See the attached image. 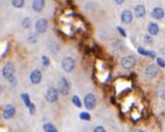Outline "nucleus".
<instances>
[{"label":"nucleus","mask_w":165,"mask_h":132,"mask_svg":"<svg viewBox=\"0 0 165 132\" xmlns=\"http://www.w3.org/2000/svg\"><path fill=\"white\" fill-rule=\"evenodd\" d=\"M58 93H59V91H57L55 87H49L46 92L47 101H48V102H51V103L56 102L58 99Z\"/></svg>","instance_id":"1"},{"label":"nucleus","mask_w":165,"mask_h":132,"mask_svg":"<svg viewBox=\"0 0 165 132\" xmlns=\"http://www.w3.org/2000/svg\"><path fill=\"white\" fill-rule=\"evenodd\" d=\"M136 64V59L134 56H125L122 58V60H121V65H122V67L124 69H131L133 68L134 66H135Z\"/></svg>","instance_id":"2"},{"label":"nucleus","mask_w":165,"mask_h":132,"mask_svg":"<svg viewBox=\"0 0 165 132\" xmlns=\"http://www.w3.org/2000/svg\"><path fill=\"white\" fill-rule=\"evenodd\" d=\"M61 66H62V69H63L66 72L70 73V72H72V71L74 70V68H75V62H74V59L72 58V57H66V58H63V60H62Z\"/></svg>","instance_id":"3"},{"label":"nucleus","mask_w":165,"mask_h":132,"mask_svg":"<svg viewBox=\"0 0 165 132\" xmlns=\"http://www.w3.org/2000/svg\"><path fill=\"white\" fill-rule=\"evenodd\" d=\"M58 91L62 95H68L70 93V83L66 78H61L58 83Z\"/></svg>","instance_id":"4"},{"label":"nucleus","mask_w":165,"mask_h":132,"mask_svg":"<svg viewBox=\"0 0 165 132\" xmlns=\"http://www.w3.org/2000/svg\"><path fill=\"white\" fill-rule=\"evenodd\" d=\"M15 73V66L12 64V62H7V64L4 65L2 69V75L4 78L8 79L11 76H13Z\"/></svg>","instance_id":"5"},{"label":"nucleus","mask_w":165,"mask_h":132,"mask_svg":"<svg viewBox=\"0 0 165 132\" xmlns=\"http://www.w3.org/2000/svg\"><path fill=\"white\" fill-rule=\"evenodd\" d=\"M97 99L92 94H88V95L85 96L84 98V105L87 109H92L94 106H96Z\"/></svg>","instance_id":"6"},{"label":"nucleus","mask_w":165,"mask_h":132,"mask_svg":"<svg viewBox=\"0 0 165 132\" xmlns=\"http://www.w3.org/2000/svg\"><path fill=\"white\" fill-rule=\"evenodd\" d=\"M35 30L39 33H44L47 30V21L45 19H39L35 23Z\"/></svg>","instance_id":"7"},{"label":"nucleus","mask_w":165,"mask_h":132,"mask_svg":"<svg viewBox=\"0 0 165 132\" xmlns=\"http://www.w3.org/2000/svg\"><path fill=\"white\" fill-rule=\"evenodd\" d=\"M42 80V72L39 70H35L32 71L31 74H30V81L33 83V84H37L39 83Z\"/></svg>","instance_id":"8"},{"label":"nucleus","mask_w":165,"mask_h":132,"mask_svg":"<svg viewBox=\"0 0 165 132\" xmlns=\"http://www.w3.org/2000/svg\"><path fill=\"white\" fill-rule=\"evenodd\" d=\"M15 112H16V108L13 105L8 104L5 106L4 110H3V118L4 119H11L14 116Z\"/></svg>","instance_id":"9"},{"label":"nucleus","mask_w":165,"mask_h":132,"mask_svg":"<svg viewBox=\"0 0 165 132\" xmlns=\"http://www.w3.org/2000/svg\"><path fill=\"white\" fill-rule=\"evenodd\" d=\"M145 74H147V77L154 78L156 77L157 74H158V69L155 65H149L145 69Z\"/></svg>","instance_id":"10"},{"label":"nucleus","mask_w":165,"mask_h":132,"mask_svg":"<svg viewBox=\"0 0 165 132\" xmlns=\"http://www.w3.org/2000/svg\"><path fill=\"white\" fill-rule=\"evenodd\" d=\"M44 6H45V0H33L32 2V9L37 13L43 11Z\"/></svg>","instance_id":"11"},{"label":"nucleus","mask_w":165,"mask_h":132,"mask_svg":"<svg viewBox=\"0 0 165 132\" xmlns=\"http://www.w3.org/2000/svg\"><path fill=\"white\" fill-rule=\"evenodd\" d=\"M132 19H133V14H132L130 11L126 9V11H123V14H122V21L123 22L126 23V24H129V23H131Z\"/></svg>","instance_id":"12"},{"label":"nucleus","mask_w":165,"mask_h":132,"mask_svg":"<svg viewBox=\"0 0 165 132\" xmlns=\"http://www.w3.org/2000/svg\"><path fill=\"white\" fill-rule=\"evenodd\" d=\"M152 17L157 19V20H160L164 17V11L161 7H155L152 11Z\"/></svg>","instance_id":"13"},{"label":"nucleus","mask_w":165,"mask_h":132,"mask_svg":"<svg viewBox=\"0 0 165 132\" xmlns=\"http://www.w3.org/2000/svg\"><path fill=\"white\" fill-rule=\"evenodd\" d=\"M145 15V7L143 5H137L135 7V16L137 18H142Z\"/></svg>","instance_id":"14"},{"label":"nucleus","mask_w":165,"mask_h":132,"mask_svg":"<svg viewBox=\"0 0 165 132\" xmlns=\"http://www.w3.org/2000/svg\"><path fill=\"white\" fill-rule=\"evenodd\" d=\"M149 34H152V35H156L157 33L159 32V27H158V25H157L156 23H149Z\"/></svg>","instance_id":"15"},{"label":"nucleus","mask_w":165,"mask_h":132,"mask_svg":"<svg viewBox=\"0 0 165 132\" xmlns=\"http://www.w3.org/2000/svg\"><path fill=\"white\" fill-rule=\"evenodd\" d=\"M43 128H44V130H45V131H48V132H55V131H57V129L55 128V126L53 125V124H51V123L45 124V125L43 126Z\"/></svg>","instance_id":"16"},{"label":"nucleus","mask_w":165,"mask_h":132,"mask_svg":"<svg viewBox=\"0 0 165 132\" xmlns=\"http://www.w3.org/2000/svg\"><path fill=\"white\" fill-rule=\"evenodd\" d=\"M138 52H139L140 54L147 55V56H149V57H155V56H156L154 52H151V51H147V50H145V49H143V48H141V47L138 48Z\"/></svg>","instance_id":"17"},{"label":"nucleus","mask_w":165,"mask_h":132,"mask_svg":"<svg viewBox=\"0 0 165 132\" xmlns=\"http://www.w3.org/2000/svg\"><path fill=\"white\" fill-rule=\"evenodd\" d=\"M72 101H73V104L75 105V106L79 107V108L82 106V103H81V100H80V98H79L78 96H73Z\"/></svg>","instance_id":"18"},{"label":"nucleus","mask_w":165,"mask_h":132,"mask_svg":"<svg viewBox=\"0 0 165 132\" xmlns=\"http://www.w3.org/2000/svg\"><path fill=\"white\" fill-rule=\"evenodd\" d=\"M30 26H31V20H30V18H24L23 21H22V27L27 29Z\"/></svg>","instance_id":"19"},{"label":"nucleus","mask_w":165,"mask_h":132,"mask_svg":"<svg viewBox=\"0 0 165 132\" xmlns=\"http://www.w3.org/2000/svg\"><path fill=\"white\" fill-rule=\"evenodd\" d=\"M24 0H13V5H14L15 7H17V9H20V7H22L24 5Z\"/></svg>","instance_id":"20"},{"label":"nucleus","mask_w":165,"mask_h":132,"mask_svg":"<svg viewBox=\"0 0 165 132\" xmlns=\"http://www.w3.org/2000/svg\"><path fill=\"white\" fill-rule=\"evenodd\" d=\"M158 95L162 98H165V84L162 83L160 87H158Z\"/></svg>","instance_id":"21"},{"label":"nucleus","mask_w":165,"mask_h":132,"mask_svg":"<svg viewBox=\"0 0 165 132\" xmlns=\"http://www.w3.org/2000/svg\"><path fill=\"white\" fill-rule=\"evenodd\" d=\"M22 99H23V101H24V103H25V105L26 106H29L30 105V98H29V96L27 95V94H22Z\"/></svg>","instance_id":"22"},{"label":"nucleus","mask_w":165,"mask_h":132,"mask_svg":"<svg viewBox=\"0 0 165 132\" xmlns=\"http://www.w3.org/2000/svg\"><path fill=\"white\" fill-rule=\"evenodd\" d=\"M80 118H81V120H84V121H90V114H87V112H81Z\"/></svg>","instance_id":"23"},{"label":"nucleus","mask_w":165,"mask_h":132,"mask_svg":"<svg viewBox=\"0 0 165 132\" xmlns=\"http://www.w3.org/2000/svg\"><path fill=\"white\" fill-rule=\"evenodd\" d=\"M42 60H43V65L45 67H48L49 65H50V60H49V58L47 56H45V55H44L43 57H42Z\"/></svg>","instance_id":"24"},{"label":"nucleus","mask_w":165,"mask_h":132,"mask_svg":"<svg viewBox=\"0 0 165 132\" xmlns=\"http://www.w3.org/2000/svg\"><path fill=\"white\" fill-rule=\"evenodd\" d=\"M7 80H8L9 83H11V84H12V85H16V84H17V79H16V77H15L14 75L11 76V77H9Z\"/></svg>","instance_id":"25"},{"label":"nucleus","mask_w":165,"mask_h":132,"mask_svg":"<svg viewBox=\"0 0 165 132\" xmlns=\"http://www.w3.org/2000/svg\"><path fill=\"white\" fill-rule=\"evenodd\" d=\"M145 42L147 44V45H151L153 43V39L151 38V35H145Z\"/></svg>","instance_id":"26"},{"label":"nucleus","mask_w":165,"mask_h":132,"mask_svg":"<svg viewBox=\"0 0 165 132\" xmlns=\"http://www.w3.org/2000/svg\"><path fill=\"white\" fill-rule=\"evenodd\" d=\"M157 62H158L159 66L162 67V68H164V67H165V62H164V59H163V58H160V57H159V58H157Z\"/></svg>","instance_id":"27"},{"label":"nucleus","mask_w":165,"mask_h":132,"mask_svg":"<svg viewBox=\"0 0 165 132\" xmlns=\"http://www.w3.org/2000/svg\"><path fill=\"white\" fill-rule=\"evenodd\" d=\"M28 41H29L30 43H32V44L37 43V38H35V34H32V35H30V37L28 38Z\"/></svg>","instance_id":"28"},{"label":"nucleus","mask_w":165,"mask_h":132,"mask_svg":"<svg viewBox=\"0 0 165 132\" xmlns=\"http://www.w3.org/2000/svg\"><path fill=\"white\" fill-rule=\"evenodd\" d=\"M29 112H30V114H35V104H32V103H30V105L29 106Z\"/></svg>","instance_id":"29"},{"label":"nucleus","mask_w":165,"mask_h":132,"mask_svg":"<svg viewBox=\"0 0 165 132\" xmlns=\"http://www.w3.org/2000/svg\"><path fill=\"white\" fill-rule=\"evenodd\" d=\"M117 30H118V31H119V33L122 34L123 37H126V35H127V34H126V31H125V30L123 29V28H121V27H117Z\"/></svg>","instance_id":"30"},{"label":"nucleus","mask_w":165,"mask_h":132,"mask_svg":"<svg viewBox=\"0 0 165 132\" xmlns=\"http://www.w3.org/2000/svg\"><path fill=\"white\" fill-rule=\"evenodd\" d=\"M104 131H105V129L103 127H97L94 129V132H104Z\"/></svg>","instance_id":"31"},{"label":"nucleus","mask_w":165,"mask_h":132,"mask_svg":"<svg viewBox=\"0 0 165 132\" xmlns=\"http://www.w3.org/2000/svg\"><path fill=\"white\" fill-rule=\"evenodd\" d=\"M114 1L116 2V4H123L125 0H114Z\"/></svg>","instance_id":"32"},{"label":"nucleus","mask_w":165,"mask_h":132,"mask_svg":"<svg viewBox=\"0 0 165 132\" xmlns=\"http://www.w3.org/2000/svg\"><path fill=\"white\" fill-rule=\"evenodd\" d=\"M2 93V87H1V85H0V94Z\"/></svg>","instance_id":"33"}]
</instances>
